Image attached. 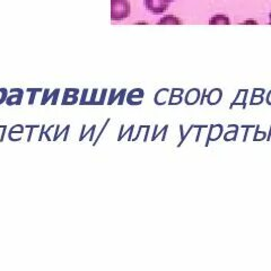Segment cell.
Listing matches in <instances>:
<instances>
[{
	"label": "cell",
	"mask_w": 271,
	"mask_h": 271,
	"mask_svg": "<svg viewBox=\"0 0 271 271\" xmlns=\"http://www.w3.org/2000/svg\"><path fill=\"white\" fill-rule=\"evenodd\" d=\"M130 4L128 0H111V20H125L130 15Z\"/></svg>",
	"instance_id": "6da1fadb"
},
{
	"label": "cell",
	"mask_w": 271,
	"mask_h": 271,
	"mask_svg": "<svg viewBox=\"0 0 271 271\" xmlns=\"http://www.w3.org/2000/svg\"><path fill=\"white\" fill-rule=\"evenodd\" d=\"M145 7L148 9L151 14H162L166 11L168 3L166 0H145Z\"/></svg>",
	"instance_id": "7a4b0ae2"
},
{
	"label": "cell",
	"mask_w": 271,
	"mask_h": 271,
	"mask_svg": "<svg viewBox=\"0 0 271 271\" xmlns=\"http://www.w3.org/2000/svg\"><path fill=\"white\" fill-rule=\"evenodd\" d=\"M210 25H229L231 24V21L226 15H215L211 20L209 21Z\"/></svg>",
	"instance_id": "3957f363"
},
{
	"label": "cell",
	"mask_w": 271,
	"mask_h": 271,
	"mask_svg": "<svg viewBox=\"0 0 271 271\" xmlns=\"http://www.w3.org/2000/svg\"><path fill=\"white\" fill-rule=\"evenodd\" d=\"M158 24L159 25H181L182 22L175 16L167 15V16H164L163 18H160Z\"/></svg>",
	"instance_id": "277c9868"
},
{
	"label": "cell",
	"mask_w": 271,
	"mask_h": 271,
	"mask_svg": "<svg viewBox=\"0 0 271 271\" xmlns=\"http://www.w3.org/2000/svg\"><path fill=\"white\" fill-rule=\"evenodd\" d=\"M50 89L48 88H45L43 89V98H42V101H41V105H45L48 102H49V100H51L52 99V96L54 94V91L52 92L51 94H50Z\"/></svg>",
	"instance_id": "5b68a950"
},
{
	"label": "cell",
	"mask_w": 271,
	"mask_h": 271,
	"mask_svg": "<svg viewBox=\"0 0 271 271\" xmlns=\"http://www.w3.org/2000/svg\"><path fill=\"white\" fill-rule=\"evenodd\" d=\"M0 94H2V98H0V105L6 102L8 91L6 88H0Z\"/></svg>",
	"instance_id": "8992f818"
},
{
	"label": "cell",
	"mask_w": 271,
	"mask_h": 271,
	"mask_svg": "<svg viewBox=\"0 0 271 271\" xmlns=\"http://www.w3.org/2000/svg\"><path fill=\"white\" fill-rule=\"evenodd\" d=\"M59 93H60V89H59V88L54 89V94H53V96H52V101H51V104H52V105H56V104H57V100H58Z\"/></svg>",
	"instance_id": "52a82bcc"
},
{
	"label": "cell",
	"mask_w": 271,
	"mask_h": 271,
	"mask_svg": "<svg viewBox=\"0 0 271 271\" xmlns=\"http://www.w3.org/2000/svg\"><path fill=\"white\" fill-rule=\"evenodd\" d=\"M109 122H110V119H108V120H107V122H105V125H104V127L102 128V130H101V131H100V134H99L98 138H96V140L94 141V144H93V146H95V145H96V142H98V140L100 139V137H101V136H102V134H103V132H104V130H105V128H107V126L109 125Z\"/></svg>",
	"instance_id": "ba28073f"
},
{
	"label": "cell",
	"mask_w": 271,
	"mask_h": 271,
	"mask_svg": "<svg viewBox=\"0 0 271 271\" xmlns=\"http://www.w3.org/2000/svg\"><path fill=\"white\" fill-rule=\"evenodd\" d=\"M36 93H38V92H36V91L31 92V98H30V101H29V105H33L34 104V100H35Z\"/></svg>",
	"instance_id": "9c48e42d"
},
{
	"label": "cell",
	"mask_w": 271,
	"mask_h": 271,
	"mask_svg": "<svg viewBox=\"0 0 271 271\" xmlns=\"http://www.w3.org/2000/svg\"><path fill=\"white\" fill-rule=\"evenodd\" d=\"M53 128H54V126H50V127L48 128V129L44 131V132H45V138H47V140H49V141H51V140H52V138H50V136H49V132H50V130L53 129Z\"/></svg>",
	"instance_id": "30bf717a"
},
{
	"label": "cell",
	"mask_w": 271,
	"mask_h": 271,
	"mask_svg": "<svg viewBox=\"0 0 271 271\" xmlns=\"http://www.w3.org/2000/svg\"><path fill=\"white\" fill-rule=\"evenodd\" d=\"M44 131H45V125H42V126H41V132H40L39 141H42L43 136H44Z\"/></svg>",
	"instance_id": "8fae6325"
},
{
	"label": "cell",
	"mask_w": 271,
	"mask_h": 271,
	"mask_svg": "<svg viewBox=\"0 0 271 271\" xmlns=\"http://www.w3.org/2000/svg\"><path fill=\"white\" fill-rule=\"evenodd\" d=\"M87 91H88V89H84V92H82V98H81L80 102H79V104H80V105H82V104H84V103L86 102V95H87Z\"/></svg>",
	"instance_id": "7c38bea8"
},
{
	"label": "cell",
	"mask_w": 271,
	"mask_h": 271,
	"mask_svg": "<svg viewBox=\"0 0 271 271\" xmlns=\"http://www.w3.org/2000/svg\"><path fill=\"white\" fill-rule=\"evenodd\" d=\"M59 130H60V126L57 125V126H56V132H54V137L52 138V140H53V141H56V138H57V136H58V134H59Z\"/></svg>",
	"instance_id": "4fadbf2b"
},
{
	"label": "cell",
	"mask_w": 271,
	"mask_h": 271,
	"mask_svg": "<svg viewBox=\"0 0 271 271\" xmlns=\"http://www.w3.org/2000/svg\"><path fill=\"white\" fill-rule=\"evenodd\" d=\"M69 129H70V125H68L66 127V130H65V137H63V141H66L68 139V132H69Z\"/></svg>",
	"instance_id": "5bb4252c"
},
{
	"label": "cell",
	"mask_w": 271,
	"mask_h": 271,
	"mask_svg": "<svg viewBox=\"0 0 271 271\" xmlns=\"http://www.w3.org/2000/svg\"><path fill=\"white\" fill-rule=\"evenodd\" d=\"M6 131H7V126H4L3 127V135H2V138H0V141H4V138H5V135H6Z\"/></svg>",
	"instance_id": "9a60e30c"
},
{
	"label": "cell",
	"mask_w": 271,
	"mask_h": 271,
	"mask_svg": "<svg viewBox=\"0 0 271 271\" xmlns=\"http://www.w3.org/2000/svg\"><path fill=\"white\" fill-rule=\"evenodd\" d=\"M66 91L68 92V93H73V94H78V93H79V91H78L77 88H67Z\"/></svg>",
	"instance_id": "2e32d148"
},
{
	"label": "cell",
	"mask_w": 271,
	"mask_h": 271,
	"mask_svg": "<svg viewBox=\"0 0 271 271\" xmlns=\"http://www.w3.org/2000/svg\"><path fill=\"white\" fill-rule=\"evenodd\" d=\"M95 129H96V125H94L93 127H92V131H91L92 136H91V138H89V140H91V141H93V138H94V131H95Z\"/></svg>",
	"instance_id": "e0dca14e"
},
{
	"label": "cell",
	"mask_w": 271,
	"mask_h": 271,
	"mask_svg": "<svg viewBox=\"0 0 271 271\" xmlns=\"http://www.w3.org/2000/svg\"><path fill=\"white\" fill-rule=\"evenodd\" d=\"M39 127L40 126H38V125H26L25 126V128H29V129H31V128H32V129H38Z\"/></svg>",
	"instance_id": "ac0fdd59"
},
{
	"label": "cell",
	"mask_w": 271,
	"mask_h": 271,
	"mask_svg": "<svg viewBox=\"0 0 271 271\" xmlns=\"http://www.w3.org/2000/svg\"><path fill=\"white\" fill-rule=\"evenodd\" d=\"M27 93H31V92H33V91H36V92H42L43 89L42 88H27Z\"/></svg>",
	"instance_id": "d6986e66"
},
{
	"label": "cell",
	"mask_w": 271,
	"mask_h": 271,
	"mask_svg": "<svg viewBox=\"0 0 271 271\" xmlns=\"http://www.w3.org/2000/svg\"><path fill=\"white\" fill-rule=\"evenodd\" d=\"M33 131H34V129H32V128H31V129H30V134H29V137H27V141H31V138H32V135H33Z\"/></svg>",
	"instance_id": "ffe728a7"
},
{
	"label": "cell",
	"mask_w": 271,
	"mask_h": 271,
	"mask_svg": "<svg viewBox=\"0 0 271 271\" xmlns=\"http://www.w3.org/2000/svg\"><path fill=\"white\" fill-rule=\"evenodd\" d=\"M167 3H172V2H175V0H166Z\"/></svg>",
	"instance_id": "44dd1931"
},
{
	"label": "cell",
	"mask_w": 271,
	"mask_h": 271,
	"mask_svg": "<svg viewBox=\"0 0 271 271\" xmlns=\"http://www.w3.org/2000/svg\"><path fill=\"white\" fill-rule=\"evenodd\" d=\"M3 127H4V126H0V128H3Z\"/></svg>",
	"instance_id": "7402d4cb"
}]
</instances>
